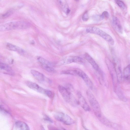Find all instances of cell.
<instances>
[{"label":"cell","mask_w":130,"mask_h":130,"mask_svg":"<svg viewBox=\"0 0 130 130\" xmlns=\"http://www.w3.org/2000/svg\"><path fill=\"white\" fill-rule=\"evenodd\" d=\"M112 22L114 29L117 32L122 33L123 31L122 27L118 19L116 17H113Z\"/></svg>","instance_id":"cell-14"},{"label":"cell","mask_w":130,"mask_h":130,"mask_svg":"<svg viewBox=\"0 0 130 130\" xmlns=\"http://www.w3.org/2000/svg\"><path fill=\"white\" fill-rule=\"evenodd\" d=\"M89 18L88 12L87 11H86L84 13L82 16V20L84 21H86L88 20Z\"/></svg>","instance_id":"cell-27"},{"label":"cell","mask_w":130,"mask_h":130,"mask_svg":"<svg viewBox=\"0 0 130 130\" xmlns=\"http://www.w3.org/2000/svg\"><path fill=\"white\" fill-rule=\"evenodd\" d=\"M0 62H1V61H0Z\"/></svg>","instance_id":"cell-30"},{"label":"cell","mask_w":130,"mask_h":130,"mask_svg":"<svg viewBox=\"0 0 130 130\" xmlns=\"http://www.w3.org/2000/svg\"><path fill=\"white\" fill-rule=\"evenodd\" d=\"M77 76H78L83 80L88 88L92 90L93 88V83L88 76L83 71L77 69Z\"/></svg>","instance_id":"cell-10"},{"label":"cell","mask_w":130,"mask_h":130,"mask_svg":"<svg viewBox=\"0 0 130 130\" xmlns=\"http://www.w3.org/2000/svg\"><path fill=\"white\" fill-rule=\"evenodd\" d=\"M84 61L82 58L77 56H70L66 57L60 61L59 64L64 65L72 62H75L79 64H83Z\"/></svg>","instance_id":"cell-7"},{"label":"cell","mask_w":130,"mask_h":130,"mask_svg":"<svg viewBox=\"0 0 130 130\" xmlns=\"http://www.w3.org/2000/svg\"><path fill=\"white\" fill-rule=\"evenodd\" d=\"M15 126L17 129L26 130H29V128L25 122L18 121L16 122L15 123Z\"/></svg>","instance_id":"cell-18"},{"label":"cell","mask_w":130,"mask_h":130,"mask_svg":"<svg viewBox=\"0 0 130 130\" xmlns=\"http://www.w3.org/2000/svg\"><path fill=\"white\" fill-rule=\"evenodd\" d=\"M61 74H69L74 76H77V69L68 70H63L61 72Z\"/></svg>","instance_id":"cell-20"},{"label":"cell","mask_w":130,"mask_h":130,"mask_svg":"<svg viewBox=\"0 0 130 130\" xmlns=\"http://www.w3.org/2000/svg\"><path fill=\"white\" fill-rule=\"evenodd\" d=\"M87 32L98 35L108 42L110 44L113 45L114 43V40L109 35L96 27H88L86 30Z\"/></svg>","instance_id":"cell-3"},{"label":"cell","mask_w":130,"mask_h":130,"mask_svg":"<svg viewBox=\"0 0 130 130\" xmlns=\"http://www.w3.org/2000/svg\"><path fill=\"white\" fill-rule=\"evenodd\" d=\"M114 89L119 99L123 102H126L127 99L124 95L120 86L117 85L114 87Z\"/></svg>","instance_id":"cell-17"},{"label":"cell","mask_w":130,"mask_h":130,"mask_svg":"<svg viewBox=\"0 0 130 130\" xmlns=\"http://www.w3.org/2000/svg\"><path fill=\"white\" fill-rule=\"evenodd\" d=\"M86 93L89 101L95 115L98 118L101 117V112L100 105L95 97L89 90H87Z\"/></svg>","instance_id":"cell-2"},{"label":"cell","mask_w":130,"mask_h":130,"mask_svg":"<svg viewBox=\"0 0 130 130\" xmlns=\"http://www.w3.org/2000/svg\"><path fill=\"white\" fill-rule=\"evenodd\" d=\"M31 73L34 77L39 81L43 82L44 81L45 77L42 73L33 70H31Z\"/></svg>","instance_id":"cell-16"},{"label":"cell","mask_w":130,"mask_h":130,"mask_svg":"<svg viewBox=\"0 0 130 130\" xmlns=\"http://www.w3.org/2000/svg\"><path fill=\"white\" fill-rule=\"evenodd\" d=\"M44 119L45 120L50 122L52 123L53 122L52 120L47 116H45Z\"/></svg>","instance_id":"cell-28"},{"label":"cell","mask_w":130,"mask_h":130,"mask_svg":"<svg viewBox=\"0 0 130 130\" xmlns=\"http://www.w3.org/2000/svg\"><path fill=\"white\" fill-rule=\"evenodd\" d=\"M6 48L9 50L17 52L22 55L25 53V51L20 47L12 44L7 43L6 45Z\"/></svg>","instance_id":"cell-13"},{"label":"cell","mask_w":130,"mask_h":130,"mask_svg":"<svg viewBox=\"0 0 130 130\" xmlns=\"http://www.w3.org/2000/svg\"><path fill=\"white\" fill-rule=\"evenodd\" d=\"M109 17V14L108 12L106 11L103 12L100 15V18L102 19H108Z\"/></svg>","instance_id":"cell-26"},{"label":"cell","mask_w":130,"mask_h":130,"mask_svg":"<svg viewBox=\"0 0 130 130\" xmlns=\"http://www.w3.org/2000/svg\"><path fill=\"white\" fill-rule=\"evenodd\" d=\"M29 25L28 23L23 21L9 22L0 25V31L25 29L29 27Z\"/></svg>","instance_id":"cell-1"},{"label":"cell","mask_w":130,"mask_h":130,"mask_svg":"<svg viewBox=\"0 0 130 130\" xmlns=\"http://www.w3.org/2000/svg\"><path fill=\"white\" fill-rule=\"evenodd\" d=\"M77 94L78 99V104L85 111H90L91 110L90 108L81 92L79 91L77 92Z\"/></svg>","instance_id":"cell-11"},{"label":"cell","mask_w":130,"mask_h":130,"mask_svg":"<svg viewBox=\"0 0 130 130\" xmlns=\"http://www.w3.org/2000/svg\"><path fill=\"white\" fill-rule=\"evenodd\" d=\"M41 65L42 68L48 72L52 73H54L56 72L55 70L51 66L42 64H41Z\"/></svg>","instance_id":"cell-23"},{"label":"cell","mask_w":130,"mask_h":130,"mask_svg":"<svg viewBox=\"0 0 130 130\" xmlns=\"http://www.w3.org/2000/svg\"><path fill=\"white\" fill-rule=\"evenodd\" d=\"M37 60L41 64L51 66L53 64L51 62L41 57H38Z\"/></svg>","instance_id":"cell-21"},{"label":"cell","mask_w":130,"mask_h":130,"mask_svg":"<svg viewBox=\"0 0 130 130\" xmlns=\"http://www.w3.org/2000/svg\"><path fill=\"white\" fill-rule=\"evenodd\" d=\"M54 117L57 120L67 125L72 124L74 122L73 120L70 117L62 112H57L54 115Z\"/></svg>","instance_id":"cell-6"},{"label":"cell","mask_w":130,"mask_h":130,"mask_svg":"<svg viewBox=\"0 0 130 130\" xmlns=\"http://www.w3.org/2000/svg\"><path fill=\"white\" fill-rule=\"evenodd\" d=\"M0 72L10 75L14 74V72L10 67L1 62H0Z\"/></svg>","instance_id":"cell-12"},{"label":"cell","mask_w":130,"mask_h":130,"mask_svg":"<svg viewBox=\"0 0 130 130\" xmlns=\"http://www.w3.org/2000/svg\"><path fill=\"white\" fill-rule=\"evenodd\" d=\"M63 11L66 14L70 13V10L66 0H56Z\"/></svg>","instance_id":"cell-15"},{"label":"cell","mask_w":130,"mask_h":130,"mask_svg":"<svg viewBox=\"0 0 130 130\" xmlns=\"http://www.w3.org/2000/svg\"><path fill=\"white\" fill-rule=\"evenodd\" d=\"M117 4L122 9H124L126 8V6L124 3L121 0H115Z\"/></svg>","instance_id":"cell-25"},{"label":"cell","mask_w":130,"mask_h":130,"mask_svg":"<svg viewBox=\"0 0 130 130\" xmlns=\"http://www.w3.org/2000/svg\"><path fill=\"white\" fill-rule=\"evenodd\" d=\"M85 58L92 66L94 69L103 78V73L93 58L88 54L86 53L84 55Z\"/></svg>","instance_id":"cell-9"},{"label":"cell","mask_w":130,"mask_h":130,"mask_svg":"<svg viewBox=\"0 0 130 130\" xmlns=\"http://www.w3.org/2000/svg\"><path fill=\"white\" fill-rule=\"evenodd\" d=\"M99 119H100V120H101L102 122L107 126H112V127H113L114 128L115 127V126H117L116 125H115V124L110 122L105 118H103L102 119L101 118Z\"/></svg>","instance_id":"cell-24"},{"label":"cell","mask_w":130,"mask_h":130,"mask_svg":"<svg viewBox=\"0 0 130 130\" xmlns=\"http://www.w3.org/2000/svg\"><path fill=\"white\" fill-rule=\"evenodd\" d=\"M14 12L13 9H10L5 13L0 15V18L5 19L7 18L13 14Z\"/></svg>","instance_id":"cell-22"},{"label":"cell","mask_w":130,"mask_h":130,"mask_svg":"<svg viewBox=\"0 0 130 130\" xmlns=\"http://www.w3.org/2000/svg\"><path fill=\"white\" fill-rule=\"evenodd\" d=\"M113 65L116 73L117 81L119 83L122 80L121 67L119 61L117 58H114Z\"/></svg>","instance_id":"cell-8"},{"label":"cell","mask_w":130,"mask_h":130,"mask_svg":"<svg viewBox=\"0 0 130 130\" xmlns=\"http://www.w3.org/2000/svg\"><path fill=\"white\" fill-rule=\"evenodd\" d=\"M75 0V1H78V0Z\"/></svg>","instance_id":"cell-29"},{"label":"cell","mask_w":130,"mask_h":130,"mask_svg":"<svg viewBox=\"0 0 130 130\" xmlns=\"http://www.w3.org/2000/svg\"><path fill=\"white\" fill-rule=\"evenodd\" d=\"M26 84L30 88L41 93L44 94L50 98H52L53 96V94L51 91L42 88L35 83L28 82Z\"/></svg>","instance_id":"cell-5"},{"label":"cell","mask_w":130,"mask_h":130,"mask_svg":"<svg viewBox=\"0 0 130 130\" xmlns=\"http://www.w3.org/2000/svg\"><path fill=\"white\" fill-rule=\"evenodd\" d=\"M123 74L124 79L128 80L130 78V65H128L124 69Z\"/></svg>","instance_id":"cell-19"},{"label":"cell","mask_w":130,"mask_h":130,"mask_svg":"<svg viewBox=\"0 0 130 130\" xmlns=\"http://www.w3.org/2000/svg\"><path fill=\"white\" fill-rule=\"evenodd\" d=\"M58 88L60 93L66 102L68 103L71 102L74 105L78 104V102L70 91L61 86H59Z\"/></svg>","instance_id":"cell-4"}]
</instances>
